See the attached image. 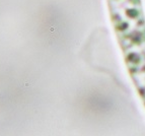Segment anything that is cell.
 <instances>
[{"label":"cell","mask_w":145,"mask_h":136,"mask_svg":"<svg viewBox=\"0 0 145 136\" xmlns=\"http://www.w3.org/2000/svg\"><path fill=\"white\" fill-rule=\"evenodd\" d=\"M123 11H125V14H126V17H127V14H128V8L127 9H124V10H122L121 12H118V13H116V14H114L113 16H116V15H118V14H120V13H122ZM138 16V15H137ZM140 16H142V15H140ZM131 20V19H130ZM133 21H135V22H137V23H141V25H143L144 23V19L143 18H137V19H134Z\"/></svg>","instance_id":"cell-1"}]
</instances>
